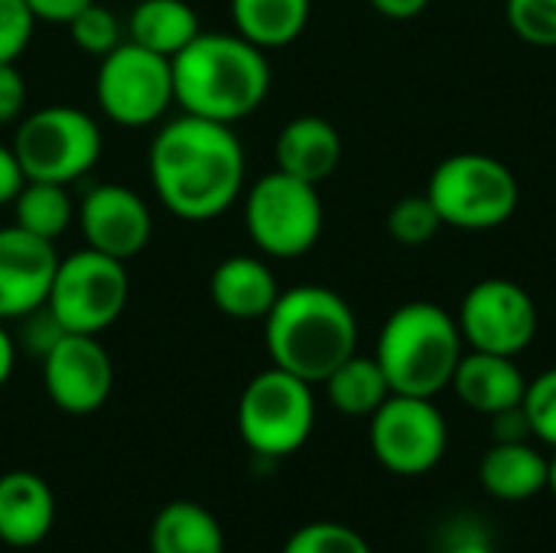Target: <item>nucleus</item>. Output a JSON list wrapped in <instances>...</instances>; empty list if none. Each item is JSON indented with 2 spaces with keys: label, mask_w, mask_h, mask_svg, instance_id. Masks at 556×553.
<instances>
[{
  "label": "nucleus",
  "mask_w": 556,
  "mask_h": 553,
  "mask_svg": "<svg viewBox=\"0 0 556 553\" xmlns=\"http://www.w3.org/2000/svg\"><path fill=\"white\" fill-rule=\"evenodd\" d=\"M228 7L235 33L264 52L296 42L313 13L309 0H228Z\"/></svg>",
  "instance_id": "23"
},
{
  "label": "nucleus",
  "mask_w": 556,
  "mask_h": 553,
  "mask_svg": "<svg viewBox=\"0 0 556 553\" xmlns=\"http://www.w3.org/2000/svg\"><path fill=\"white\" fill-rule=\"evenodd\" d=\"M368 3L388 20H414L430 7V0H368Z\"/></svg>",
  "instance_id": "37"
},
{
  "label": "nucleus",
  "mask_w": 556,
  "mask_h": 553,
  "mask_svg": "<svg viewBox=\"0 0 556 553\" xmlns=\"http://www.w3.org/2000/svg\"><path fill=\"white\" fill-rule=\"evenodd\" d=\"M127 300H130L127 264L85 244L59 257L46 306L62 323L65 332L101 336L124 316Z\"/></svg>",
  "instance_id": "9"
},
{
  "label": "nucleus",
  "mask_w": 556,
  "mask_h": 553,
  "mask_svg": "<svg viewBox=\"0 0 556 553\" xmlns=\"http://www.w3.org/2000/svg\"><path fill=\"white\" fill-rule=\"evenodd\" d=\"M443 228V218L437 215L433 202L424 196H404L388 212V235L404 248H424L430 244Z\"/></svg>",
  "instance_id": "26"
},
{
  "label": "nucleus",
  "mask_w": 556,
  "mask_h": 553,
  "mask_svg": "<svg viewBox=\"0 0 556 553\" xmlns=\"http://www.w3.org/2000/svg\"><path fill=\"white\" fill-rule=\"evenodd\" d=\"M463 332L450 310L440 303L414 300L397 306L378 336V365L391 385V394L437 398L453 385L463 359Z\"/></svg>",
  "instance_id": "4"
},
{
  "label": "nucleus",
  "mask_w": 556,
  "mask_h": 553,
  "mask_svg": "<svg viewBox=\"0 0 556 553\" xmlns=\"http://www.w3.org/2000/svg\"><path fill=\"white\" fill-rule=\"evenodd\" d=\"M521 407L528 414L531 433L556 450V368H547L534 381H528Z\"/></svg>",
  "instance_id": "30"
},
{
  "label": "nucleus",
  "mask_w": 556,
  "mask_h": 553,
  "mask_svg": "<svg viewBox=\"0 0 556 553\" xmlns=\"http://www.w3.org/2000/svg\"><path fill=\"white\" fill-rule=\"evenodd\" d=\"M267 355L277 368L323 385L345 359L358 352V319L345 297L323 284L280 290L264 316Z\"/></svg>",
  "instance_id": "3"
},
{
  "label": "nucleus",
  "mask_w": 556,
  "mask_h": 553,
  "mask_svg": "<svg viewBox=\"0 0 556 553\" xmlns=\"http://www.w3.org/2000/svg\"><path fill=\"white\" fill-rule=\"evenodd\" d=\"M78 228L88 248L117 257L134 261L153 238V212L143 202L140 192L121 183H98L91 186L78 202Z\"/></svg>",
  "instance_id": "14"
},
{
  "label": "nucleus",
  "mask_w": 556,
  "mask_h": 553,
  "mask_svg": "<svg viewBox=\"0 0 556 553\" xmlns=\"http://www.w3.org/2000/svg\"><path fill=\"white\" fill-rule=\"evenodd\" d=\"M208 297L215 310L228 319L264 323L280 297V284L264 254H228L215 264L208 277Z\"/></svg>",
  "instance_id": "16"
},
{
  "label": "nucleus",
  "mask_w": 556,
  "mask_h": 553,
  "mask_svg": "<svg viewBox=\"0 0 556 553\" xmlns=\"http://www.w3.org/2000/svg\"><path fill=\"white\" fill-rule=\"evenodd\" d=\"M274 72L267 52L238 33L202 29L182 52L173 55V91L186 114L241 124L270 95Z\"/></svg>",
  "instance_id": "2"
},
{
  "label": "nucleus",
  "mask_w": 556,
  "mask_h": 553,
  "mask_svg": "<svg viewBox=\"0 0 556 553\" xmlns=\"http://www.w3.org/2000/svg\"><path fill=\"white\" fill-rule=\"evenodd\" d=\"M280 553H375L371 544L349 525L339 521H313L296 528Z\"/></svg>",
  "instance_id": "28"
},
{
  "label": "nucleus",
  "mask_w": 556,
  "mask_h": 553,
  "mask_svg": "<svg viewBox=\"0 0 556 553\" xmlns=\"http://www.w3.org/2000/svg\"><path fill=\"white\" fill-rule=\"evenodd\" d=\"M547 492L556 499V456L551 460V479H547Z\"/></svg>",
  "instance_id": "40"
},
{
  "label": "nucleus",
  "mask_w": 556,
  "mask_h": 553,
  "mask_svg": "<svg viewBox=\"0 0 556 553\" xmlns=\"http://www.w3.org/2000/svg\"><path fill=\"white\" fill-rule=\"evenodd\" d=\"M277 169L319 186L339 169L342 160V137L339 130L319 114H300L287 121L274 140Z\"/></svg>",
  "instance_id": "19"
},
{
  "label": "nucleus",
  "mask_w": 556,
  "mask_h": 553,
  "mask_svg": "<svg viewBox=\"0 0 556 553\" xmlns=\"http://www.w3.org/2000/svg\"><path fill=\"white\" fill-rule=\"evenodd\" d=\"M323 385H326L329 404L345 417H371L391 398V385L378 359L358 355V352L345 359Z\"/></svg>",
  "instance_id": "24"
},
{
  "label": "nucleus",
  "mask_w": 556,
  "mask_h": 553,
  "mask_svg": "<svg viewBox=\"0 0 556 553\" xmlns=\"http://www.w3.org/2000/svg\"><path fill=\"white\" fill-rule=\"evenodd\" d=\"M55 528V495L36 473L13 469L0 476V544L26 551Z\"/></svg>",
  "instance_id": "17"
},
{
  "label": "nucleus",
  "mask_w": 556,
  "mask_h": 553,
  "mask_svg": "<svg viewBox=\"0 0 556 553\" xmlns=\"http://www.w3.org/2000/svg\"><path fill=\"white\" fill-rule=\"evenodd\" d=\"M316 427L313 385L270 365L257 372L238 401V433L257 460H283L306 447Z\"/></svg>",
  "instance_id": "8"
},
{
  "label": "nucleus",
  "mask_w": 556,
  "mask_h": 553,
  "mask_svg": "<svg viewBox=\"0 0 556 553\" xmlns=\"http://www.w3.org/2000/svg\"><path fill=\"white\" fill-rule=\"evenodd\" d=\"M42 388L49 401L72 417L94 414L114 391V362L98 336L65 332L42 359Z\"/></svg>",
  "instance_id": "13"
},
{
  "label": "nucleus",
  "mask_w": 556,
  "mask_h": 553,
  "mask_svg": "<svg viewBox=\"0 0 556 553\" xmlns=\"http://www.w3.org/2000/svg\"><path fill=\"white\" fill-rule=\"evenodd\" d=\"M368 420L371 453L394 476H427L446 456L450 427L433 398L391 394Z\"/></svg>",
  "instance_id": "11"
},
{
  "label": "nucleus",
  "mask_w": 556,
  "mask_h": 553,
  "mask_svg": "<svg viewBox=\"0 0 556 553\" xmlns=\"http://www.w3.org/2000/svg\"><path fill=\"white\" fill-rule=\"evenodd\" d=\"M459 401L476 414H502L508 407H518L528 391V378L521 375L518 362L511 355H492V352H463L453 385Z\"/></svg>",
  "instance_id": "18"
},
{
  "label": "nucleus",
  "mask_w": 556,
  "mask_h": 553,
  "mask_svg": "<svg viewBox=\"0 0 556 553\" xmlns=\"http://www.w3.org/2000/svg\"><path fill=\"white\" fill-rule=\"evenodd\" d=\"M16 323H20V342H23L36 359H42V355L65 336L62 323L49 313V306L33 310V313L20 316Z\"/></svg>",
  "instance_id": "32"
},
{
  "label": "nucleus",
  "mask_w": 556,
  "mask_h": 553,
  "mask_svg": "<svg viewBox=\"0 0 556 553\" xmlns=\"http://www.w3.org/2000/svg\"><path fill=\"white\" fill-rule=\"evenodd\" d=\"M459 332L472 352L492 355H521L541 326L534 297L505 277H489L469 287L459 306Z\"/></svg>",
  "instance_id": "12"
},
{
  "label": "nucleus",
  "mask_w": 556,
  "mask_h": 553,
  "mask_svg": "<svg viewBox=\"0 0 556 553\" xmlns=\"http://www.w3.org/2000/svg\"><path fill=\"white\" fill-rule=\"evenodd\" d=\"M13 365H16V339H13V332L0 323V388L10 381Z\"/></svg>",
  "instance_id": "38"
},
{
  "label": "nucleus",
  "mask_w": 556,
  "mask_h": 553,
  "mask_svg": "<svg viewBox=\"0 0 556 553\" xmlns=\"http://www.w3.org/2000/svg\"><path fill=\"white\" fill-rule=\"evenodd\" d=\"M508 26L531 46H556V0H508Z\"/></svg>",
  "instance_id": "29"
},
{
  "label": "nucleus",
  "mask_w": 556,
  "mask_h": 553,
  "mask_svg": "<svg viewBox=\"0 0 556 553\" xmlns=\"http://www.w3.org/2000/svg\"><path fill=\"white\" fill-rule=\"evenodd\" d=\"M59 267L55 244L16 225L0 228V323L46 306Z\"/></svg>",
  "instance_id": "15"
},
{
  "label": "nucleus",
  "mask_w": 556,
  "mask_h": 553,
  "mask_svg": "<svg viewBox=\"0 0 556 553\" xmlns=\"http://www.w3.org/2000/svg\"><path fill=\"white\" fill-rule=\"evenodd\" d=\"M492 433H495V443H521V440H531V424H528V414L525 407H508L502 414H492Z\"/></svg>",
  "instance_id": "34"
},
{
  "label": "nucleus",
  "mask_w": 556,
  "mask_h": 553,
  "mask_svg": "<svg viewBox=\"0 0 556 553\" xmlns=\"http://www.w3.org/2000/svg\"><path fill=\"white\" fill-rule=\"evenodd\" d=\"M26 176H23V166L13 153L10 143H0V205H10L16 199V192L23 189Z\"/></svg>",
  "instance_id": "35"
},
{
  "label": "nucleus",
  "mask_w": 556,
  "mask_h": 553,
  "mask_svg": "<svg viewBox=\"0 0 556 553\" xmlns=\"http://www.w3.org/2000/svg\"><path fill=\"white\" fill-rule=\"evenodd\" d=\"M10 147L26 179L72 186L98 166L104 134L88 111L75 104H46L16 121Z\"/></svg>",
  "instance_id": "5"
},
{
  "label": "nucleus",
  "mask_w": 556,
  "mask_h": 553,
  "mask_svg": "<svg viewBox=\"0 0 556 553\" xmlns=\"http://www.w3.org/2000/svg\"><path fill=\"white\" fill-rule=\"evenodd\" d=\"M323 225L326 212L313 183L270 169L244 186V231L264 257H303L316 248Z\"/></svg>",
  "instance_id": "7"
},
{
  "label": "nucleus",
  "mask_w": 556,
  "mask_h": 553,
  "mask_svg": "<svg viewBox=\"0 0 556 553\" xmlns=\"http://www.w3.org/2000/svg\"><path fill=\"white\" fill-rule=\"evenodd\" d=\"M427 199L450 228L489 231L505 225L521 199L508 163L489 153H453L437 163L427 183Z\"/></svg>",
  "instance_id": "6"
},
{
  "label": "nucleus",
  "mask_w": 556,
  "mask_h": 553,
  "mask_svg": "<svg viewBox=\"0 0 556 553\" xmlns=\"http://www.w3.org/2000/svg\"><path fill=\"white\" fill-rule=\"evenodd\" d=\"M147 173L173 218L202 225L222 218L244 196L248 156L235 127L182 111L153 134Z\"/></svg>",
  "instance_id": "1"
},
{
  "label": "nucleus",
  "mask_w": 556,
  "mask_h": 553,
  "mask_svg": "<svg viewBox=\"0 0 556 553\" xmlns=\"http://www.w3.org/2000/svg\"><path fill=\"white\" fill-rule=\"evenodd\" d=\"M13 205V225L36 235V238H46V241H59L72 222H75V202H72V192L68 186H59V183H39V179H26L23 189L16 192V199L10 202Z\"/></svg>",
  "instance_id": "25"
},
{
  "label": "nucleus",
  "mask_w": 556,
  "mask_h": 553,
  "mask_svg": "<svg viewBox=\"0 0 556 553\" xmlns=\"http://www.w3.org/2000/svg\"><path fill=\"white\" fill-rule=\"evenodd\" d=\"M26 114V81L16 62H0V127Z\"/></svg>",
  "instance_id": "33"
},
{
  "label": "nucleus",
  "mask_w": 556,
  "mask_h": 553,
  "mask_svg": "<svg viewBox=\"0 0 556 553\" xmlns=\"http://www.w3.org/2000/svg\"><path fill=\"white\" fill-rule=\"evenodd\" d=\"M479 479H482V489L498 502H528L547 492L551 460L528 440L492 443L479 463Z\"/></svg>",
  "instance_id": "20"
},
{
  "label": "nucleus",
  "mask_w": 556,
  "mask_h": 553,
  "mask_svg": "<svg viewBox=\"0 0 556 553\" xmlns=\"http://www.w3.org/2000/svg\"><path fill=\"white\" fill-rule=\"evenodd\" d=\"M36 23L26 0H0V62H20L36 36Z\"/></svg>",
  "instance_id": "31"
},
{
  "label": "nucleus",
  "mask_w": 556,
  "mask_h": 553,
  "mask_svg": "<svg viewBox=\"0 0 556 553\" xmlns=\"http://www.w3.org/2000/svg\"><path fill=\"white\" fill-rule=\"evenodd\" d=\"M98 111L117 127H153L176 104L173 59L156 55L130 39L98 59L94 72Z\"/></svg>",
  "instance_id": "10"
},
{
  "label": "nucleus",
  "mask_w": 556,
  "mask_h": 553,
  "mask_svg": "<svg viewBox=\"0 0 556 553\" xmlns=\"http://www.w3.org/2000/svg\"><path fill=\"white\" fill-rule=\"evenodd\" d=\"M443 553H495V551H492V544H489L479 531H472V535H463V538L450 541Z\"/></svg>",
  "instance_id": "39"
},
{
  "label": "nucleus",
  "mask_w": 556,
  "mask_h": 553,
  "mask_svg": "<svg viewBox=\"0 0 556 553\" xmlns=\"http://www.w3.org/2000/svg\"><path fill=\"white\" fill-rule=\"evenodd\" d=\"M26 3H29V10L36 13L39 23H59V26H65L75 13H81L94 0H26Z\"/></svg>",
  "instance_id": "36"
},
{
  "label": "nucleus",
  "mask_w": 556,
  "mask_h": 553,
  "mask_svg": "<svg viewBox=\"0 0 556 553\" xmlns=\"http://www.w3.org/2000/svg\"><path fill=\"white\" fill-rule=\"evenodd\" d=\"M124 29L130 42L173 59L202 33V23L189 0H137Z\"/></svg>",
  "instance_id": "21"
},
{
  "label": "nucleus",
  "mask_w": 556,
  "mask_h": 553,
  "mask_svg": "<svg viewBox=\"0 0 556 553\" xmlns=\"http://www.w3.org/2000/svg\"><path fill=\"white\" fill-rule=\"evenodd\" d=\"M65 29H68V39H72L85 55H94V59L108 55L111 49H117V46L124 42V26H121L117 13L108 10V7L98 3V0L88 3L81 13H75V16L65 23Z\"/></svg>",
  "instance_id": "27"
},
{
  "label": "nucleus",
  "mask_w": 556,
  "mask_h": 553,
  "mask_svg": "<svg viewBox=\"0 0 556 553\" xmlns=\"http://www.w3.org/2000/svg\"><path fill=\"white\" fill-rule=\"evenodd\" d=\"M150 553H225V531L205 505L179 499L156 512Z\"/></svg>",
  "instance_id": "22"
}]
</instances>
